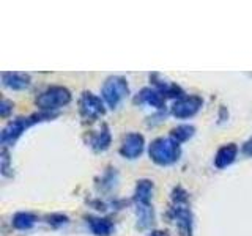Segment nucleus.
Instances as JSON below:
<instances>
[{"label": "nucleus", "mask_w": 252, "mask_h": 236, "mask_svg": "<svg viewBox=\"0 0 252 236\" xmlns=\"http://www.w3.org/2000/svg\"><path fill=\"white\" fill-rule=\"evenodd\" d=\"M137 206V228L147 230L155 222V209L152 205H136Z\"/></svg>", "instance_id": "nucleus-15"}, {"label": "nucleus", "mask_w": 252, "mask_h": 236, "mask_svg": "<svg viewBox=\"0 0 252 236\" xmlns=\"http://www.w3.org/2000/svg\"><path fill=\"white\" fill-rule=\"evenodd\" d=\"M238 151H240V148L236 144L222 145L218 149V153L215 156V167L222 170V169L228 167V165H232L236 159V156H238Z\"/></svg>", "instance_id": "nucleus-10"}, {"label": "nucleus", "mask_w": 252, "mask_h": 236, "mask_svg": "<svg viewBox=\"0 0 252 236\" xmlns=\"http://www.w3.org/2000/svg\"><path fill=\"white\" fill-rule=\"evenodd\" d=\"M148 156L156 165L169 167L178 162L181 156L180 144H177L172 137H158L148 145Z\"/></svg>", "instance_id": "nucleus-2"}, {"label": "nucleus", "mask_w": 252, "mask_h": 236, "mask_svg": "<svg viewBox=\"0 0 252 236\" xmlns=\"http://www.w3.org/2000/svg\"><path fill=\"white\" fill-rule=\"evenodd\" d=\"M169 217L175 222L181 236H192L194 217L191 208L188 206V202H173L169 211Z\"/></svg>", "instance_id": "nucleus-5"}, {"label": "nucleus", "mask_w": 252, "mask_h": 236, "mask_svg": "<svg viewBox=\"0 0 252 236\" xmlns=\"http://www.w3.org/2000/svg\"><path fill=\"white\" fill-rule=\"evenodd\" d=\"M57 117V114H51V112H38V114H32L29 117H18L14 120L8 121L5 124V128L2 129L0 134V144L3 145V148L13 145L16 140H18L22 132H26L29 128H32L36 123H41L46 120H52V118Z\"/></svg>", "instance_id": "nucleus-1"}, {"label": "nucleus", "mask_w": 252, "mask_h": 236, "mask_svg": "<svg viewBox=\"0 0 252 236\" xmlns=\"http://www.w3.org/2000/svg\"><path fill=\"white\" fill-rule=\"evenodd\" d=\"M243 153L246 156H252V139L248 140L246 144L243 145Z\"/></svg>", "instance_id": "nucleus-21"}, {"label": "nucleus", "mask_w": 252, "mask_h": 236, "mask_svg": "<svg viewBox=\"0 0 252 236\" xmlns=\"http://www.w3.org/2000/svg\"><path fill=\"white\" fill-rule=\"evenodd\" d=\"M194 132H195V128L192 124H178L177 128H173L170 131L169 137H172L177 144H185V142H188L194 136Z\"/></svg>", "instance_id": "nucleus-18"}, {"label": "nucleus", "mask_w": 252, "mask_h": 236, "mask_svg": "<svg viewBox=\"0 0 252 236\" xmlns=\"http://www.w3.org/2000/svg\"><path fill=\"white\" fill-rule=\"evenodd\" d=\"M87 225L94 236H110L114 232V222L107 217H96V216H87Z\"/></svg>", "instance_id": "nucleus-12"}, {"label": "nucleus", "mask_w": 252, "mask_h": 236, "mask_svg": "<svg viewBox=\"0 0 252 236\" xmlns=\"http://www.w3.org/2000/svg\"><path fill=\"white\" fill-rule=\"evenodd\" d=\"M73 96L71 91L65 87L60 85H52L49 88H46L35 98V104L39 107L41 112H51L55 114V110L68 106Z\"/></svg>", "instance_id": "nucleus-3"}, {"label": "nucleus", "mask_w": 252, "mask_h": 236, "mask_svg": "<svg viewBox=\"0 0 252 236\" xmlns=\"http://www.w3.org/2000/svg\"><path fill=\"white\" fill-rule=\"evenodd\" d=\"M47 222H49V225H52L54 228H57L62 225H66L68 217L65 214H51V216H47Z\"/></svg>", "instance_id": "nucleus-19"}, {"label": "nucleus", "mask_w": 252, "mask_h": 236, "mask_svg": "<svg viewBox=\"0 0 252 236\" xmlns=\"http://www.w3.org/2000/svg\"><path fill=\"white\" fill-rule=\"evenodd\" d=\"M79 114L85 121L98 120L99 117H104L106 114L104 101L92 91H84L81 99H79Z\"/></svg>", "instance_id": "nucleus-6"}, {"label": "nucleus", "mask_w": 252, "mask_h": 236, "mask_svg": "<svg viewBox=\"0 0 252 236\" xmlns=\"http://www.w3.org/2000/svg\"><path fill=\"white\" fill-rule=\"evenodd\" d=\"M13 109H14L13 102L10 99L3 98L2 102H0V115H2V118H8V117H10V114L13 112Z\"/></svg>", "instance_id": "nucleus-20"}, {"label": "nucleus", "mask_w": 252, "mask_h": 236, "mask_svg": "<svg viewBox=\"0 0 252 236\" xmlns=\"http://www.w3.org/2000/svg\"><path fill=\"white\" fill-rule=\"evenodd\" d=\"M150 236H170V235L167 232H164V230H153Z\"/></svg>", "instance_id": "nucleus-22"}, {"label": "nucleus", "mask_w": 252, "mask_h": 236, "mask_svg": "<svg viewBox=\"0 0 252 236\" xmlns=\"http://www.w3.org/2000/svg\"><path fill=\"white\" fill-rule=\"evenodd\" d=\"M38 222V217L35 214H32V212H16L11 219V225L16 228V230H30V228H33L35 224Z\"/></svg>", "instance_id": "nucleus-16"}, {"label": "nucleus", "mask_w": 252, "mask_h": 236, "mask_svg": "<svg viewBox=\"0 0 252 236\" xmlns=\"http://www.w3.org/2000/svg\"><path fill=\"white\" fill-rule=\"evenodd\" d=\"M203 106V99L199 94H185L183 98L177 99L170 109V114L178 118V120H186V118L194 117Z\"/></svg>", "instance_id": "nucleus-7"}, {"label": "nucleus", "mask_w": 252, "mask_h": 236, "mask_svg": "<svg viewBox=\"0 0 252 236\" xmlns=\"http://www.w3.org/2000/svg\"><path fill=\"white\" fill-rule=\"evenodd\" d=\"M145 148V139L139 132H128L122 140L120 145V154L125 159H137V157L144 153Z\"/></svg>", "instance_id": "nucleus-8"}, {"label": "nucleus", "mask_w": 252, "mask_h": 236, "mask_svg": "<svg viewBox=\"0 0 252 236\" xmlns=\"http://www.w3.org/2000/svg\"><path fill=\"white\" fill-rule=\"evenodd\" d=\"M110 132H109V128L106 124H102V131H98L94 132L92 139H90V147L94 149V151H104V149L109 148L110 145Z\"/></svg>", "instance_id": "nucleus-17"}, {"label": "nucleus", "mask_w": 252, "mask_h": 236, "mask_svg": "<svg viewBox=\"0 0 252 236\" xmlns=\"http://www.w3.org/2000/svg\"><path fill=\"white\" fill-rule=\"evenodd\" d=\"M134 102H136V104H148V106H152L158 110H161L165 107V96L161 91H158L156 88L145 87V88H142L136 94Z\"/></svg>", "instance_id": "nucleus-9"}, {"label": "nucleus", "mask_w": 252, "mask_h": 236, "mask_svg": "<svg viewBox=\"0 0 252 236\" xmlns=\"http://www.w3.org/2000/svg\"><path fill=\"white\" fill-rule=\"evenodd\" d=\"M150 79H152V82H153V85H155V88H156L158 91H161L165 98H177V99H180V98H183L185 94H186L180 85H177L175 82L162 81L159 74L150 76Z\"/></svg>", "instance_id": "nucleus-11"}, {"label": "nucleus", "mask_w": 252, "mask_h": 236, "mask_svg": "<svg viewBox=\"0 0 252 236\" xmlns=\"http://www.w3.org/2000/svg\"><path fill=\"white\" fill-rule=\"evenodd\" d=\"M2 82L8 88L21 91L30 87V76L26 73H2Z\"/></svg>", "instance_id": "nucleus-13"}, {"label": "nucleus", "mask_w": 252, "mask_h": 236, "mask_svg": "<svg viewBox=\"0 0 252 236\" xmlns=\"http://www.w3.org/2000/svg\"><path fill=\"white\" fill-rule=\"evenodd\" d=\"M129 94L128 81L122 76L107 77L101 87V98L110 109H117L118 104Z\"/></svg>", "instance_id": "nucleus-4"}, {"label": "nucleus", "mask_w": 252, "mask_h": 236, "mask_svg": "<svg viewBox=\"0 0 252 236\" xmlns=\"http://www.w3.org/2000/svg\"><path fill=\"white\" fill-rule=\"evenodd\" d=\"M155 191V184L152 179H139L134 191V202L136 205H150Z\"/></svg>", "instance_id": "nucleus-14"}]
</instances>
